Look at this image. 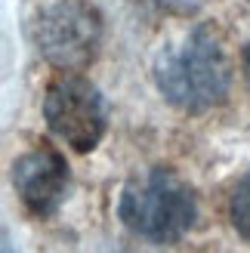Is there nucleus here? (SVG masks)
Wrapping results in <instances>:
<instances>
[{
  "label": "nucleus",
  "mask_w": 250,
  "mask_h": 253,
  "mask_svg": "<svg viewBox=\"0 0 250 253\" xmlns=\"http://www.w3.org/2000/svg\"><path fill=\"white\" fill-rule=\"evenodd\" d=\"M155 84L170 105L182 111H207L229 96L232 68L226 49L210 28H192L155 56Z\"/></svg>",
  "instance_id": "nucleus-1"
},
{
  "label": "nucleus",
  "mask_w": 250,
  "mask_h": 253,
  "mask_svg": "<svg viewBox=\"0 0 250 253\" xmlns=\"http://www.w3.org/2000/svg\"><path fill=\"white\" fill-rule=\"evenodd\" d=\"M118 216L130 232L148 241H179L195 225V195L173 170L155 167L142 179L127 182L118 204Z\"/></svg>",
  "instance_id": "nucleus-2"
},
{
  "label": "nucleus",
  "mask_w": 250,
  "mask_h": 253,
  "mask_svg": "<svg viewBox=\"0 0 250 253\" xmlns=\"http://www.w3.org/2000/svg\"><path fill=\"white\" fill-rule=\"evenodd\" d=\"M34 41L53 65L83 68L102 41V19L83 0H62L37 16Z\"/></svg>",
  "instance_id": "nucleus-3"
},
{
  "label": "nucleus",
  "mask_w": 250,
  "mask_h": 253,
  "mask_svg": "<svg viewBox=\"0 0 250 253\" xmlns=\"http://www.w3.org/2000/svg\"><path fill=\"white\" fill-rule=\"evenodd\" d=\"M43 118L65 145L74 151H93L105 136V102L99 90L83 78H59L46 90Z\"/></svg>",
  "instance_id": "nucleus-4"
},
{
  "label": "nucleus",
  "mask_w": 250,
  "mask_h": 253,
  "mask_svg": "<svg viewBox=\"0 0 250 253\" xmlns=\"http://www.w3.org/2000/svg\"><path fill=\"white\" fill-rule=\"evenodd\" d=\"M12 185L22 198V204L37 216H53L65 198L68 167L62 155L49 148L28 151L12 164Z\"/></svg>",
  "instance_id": "nucleus-5"
},
{
  "label": "nucleus",
  "mask_w": 250,
  "mask_h": 253,
  "mask_svg": "<svg viewBox=\"0 0 250 253\" xmlns=\"http://www.w3.org/2000/svg\"><path fill=\"white\" fill-rule=\"evenodd\" d=\"M229 216H232V225L244 241H250V173L235 185L232 192V201H229Z\"/></svg>",
  "instance_id": "nucleus-6"
},
{
  "label": "nucleus",
  "mask_w": 250,
  "mask_h": 253,
  "mask_svg": "<svg viewBox=\"0 0 250 253\" xmlns=\"http://www.w3.org/2000/svg\"><path fill=\"white\" fill-rule=\"evenodd\" d=\"M155 3L167 6V9H173V12H192V9L201 6L204 0H155Z\"/></svg>",
  "instance_id": "nucleus-7"
},
{
  "label": "nucleus",
  "mask_w": 250,
  "mask_h": 253,
  "mask_svg": "<svg viewBox=\"0 0 250 253\" xmlns=\"http://www.w3.org/2000/svg\"><path fill=\"white\" fill-rule=\"evenodd\" d=\"M241 65H244V81H247V90H250V43L244 46V56H241Z\"/></svg>",
  "instance_id": "nucleus-8"
}]
</instances>
